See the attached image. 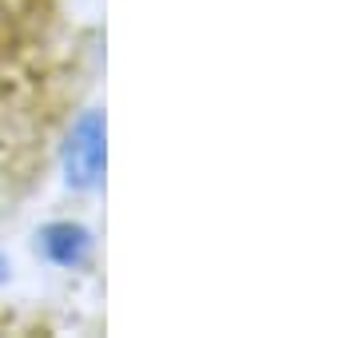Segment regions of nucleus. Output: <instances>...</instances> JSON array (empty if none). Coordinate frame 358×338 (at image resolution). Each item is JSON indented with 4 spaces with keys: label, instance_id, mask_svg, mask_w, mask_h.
Here are the masks:
<instances>
[{
    "label": "nucleus",
    "instance_id": "f257e3e1",
    "mask_svg": "<svg viewBox=\"0 0 358 338\" xmlns=\"http://www.w3.org/2000/svg\"><path fill=\"white\" fill-rule=\"evenodd\" d=\"M64 171H68V183L80 187V191L100 183L103 175V116L100 112H88L72 128L68 147H64Z\"/></svg>",
    "mask_w": 358,
    "mask_h": 338
},
{
    "label": "nucleus",
    "instance_id": "f03ea898",
    "mask_svg": "<svg viewBox=\"0 0 358 338\" xmlns=\"http://www.w3.org/2000/svg\"><path fill=\"white\" fill-rule=\"evenodd\" d=\"M40 247L60 267H80L92 251V235L84 227H76V223H52L48 231L40 235Z\"/></svg>",
    "mask_w": 358,
    "mask_h": 338
}]
</instances>
